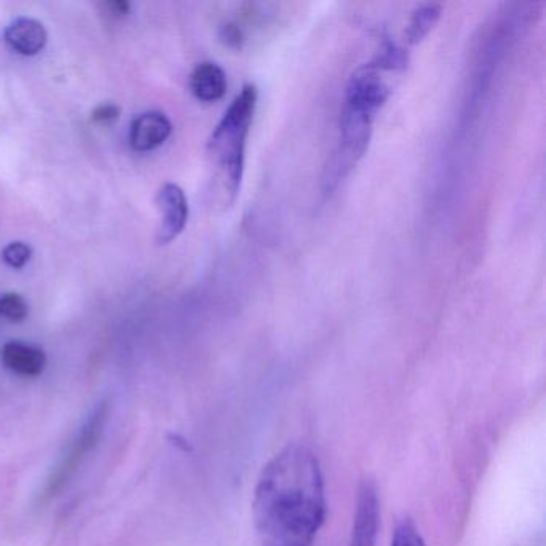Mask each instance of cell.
Wrapping results in <instances>:
<instances>
[{"instance_id":"obj_1","label":"cell","mask_w":546,"mask_h":546,"mask_svg":"<svg viewBox=\"0 0 546 546\" xmlns=\"http://www.w3.org/2000/svg\"><path fill=\"white\" fill-rule=\"evenodd\" d=\"M326 513L321 465L310 449L286 447L263 468L253 495L260 546H313Z\"/></svg>"},{"instance_id":"obj_2","label":"cell","mask_w":546,"mask_h":546,"mask_svg":"<svg viewBox=\"0 0 546 546\" xmlns=\"http://www.w3.org/2000/svg\"><path fill=\"white\" fill-rule=\"evenodd\" d=\"M255 85H245L210 138V157L226 201L233 202L244 175L245 143L257 108Z\"/></svg>"},{"instance_id":"obj_3","label":"cell","mask_w":546,"mask_h":546,"mask_svg":"<svg viewBox=\"0 0 546 546\" xmlns=\"http://www.w3.org/2000/svg\"><path fill=\"white\" fill-rule=\"evenodd\" d=\"M377 114L345 103L342 111V141H340V169H351L364 156L372 137V125Z\"/></svg>"},{"instance_id":"obj_4","label":"cell","mask_w":546,"mask_h":546,"mask_svg":"<svg viewBox=\"0 0 546 546\" xmlns=\"http://www.w3.org/2000/svg\"><path fill=\"white\" fill-rule=\"evenodd\" d=\"M390 95V85L383 81L380 69L375 68L374 65H367L362 66L351 76L346 87L345 103L377 114Z\"/></svg>"},{"instance_id":"obj_5","label":"cell","mask_w":546,"mask_h":546,"mask_svg":"<svg viewBox=\"0 0 546 546\" xmlns=\"http://www.w3.org/2000/svg\"><path fill=\"white\" fill-rule=\"evenodd\" d=\"M106 418H108V404L101 402L100 406L95 407L90 417L87 418L71 454L66 457L65 463L57 471V476L50 482V492H57L65 484V481H68L71 473L76 470L77 463L81 462V458L95 447L101 431L105 428Z\"/></svg>"},{"instance_id":"obj_6","label":"cell","mask_w":546,"mask_h":546,"mask_svg":"<svg viewBox=\"0 0 546 546\" xmlns=\"http://www.w3.org/2000/svg\"><path fill=\"white\" fill-rule=\"evenodd\" d=\"M157 204L162 213V225L157 234L159 244H169L188 223V201L180 186L167 183L157 194Z\"/></svg>"},{"instance_id":"obj_7","label":"cell","mask_w":546,"mask_h":546,"mask_svg":"<svg viewBox=\"0 0 546 546\" xmlns=\"http://www.w3.org/2000/svg\"><path fill=\"white\" fill-rule=\"evenodd\" d=\"M380 522V505L374 482H362L359 489L358 506L354 516L350 546H375Z\"/></svg>"},{"instance_id":"obj_8","label":"cell","mask_w":546,"mask_h":546,"mask_svg":"<svg viewBox=\"0 0 546 546\" xmlns=\"http://www.w3.org/2000/svg\"><path fill=\"white\" fill-rule=\"evenodd\" d=\"M172 133V122L162 113L141 114L133 121L130 129V143L137 151H151L161 146Z\"/></svg>"},{"instance_id":"obj_9","label":"cell","mask_w":546,"mask_h":546,"mask_svg":"<svg viewBox=\"0 0 546 546\" xmlns=\"http://www.w3.org/2000/svg\"><path fill=\"white\" fill-rule=\"evenodd\" d=\"M2 361L13 374L39 377L47 366V356L37 346L23 342H9L2 350Z\"/></svg>"},{"instance_id":"obj_10","label":"cell","mask_w":546,"mask_h":546,"mask_svg":"<svg viewBox=\"0 0 546 546\" xmlns=\"http://www.w3.org/2000/svg\"><path fill=\"white\" fill-rule=\"evenodd\" d=\"M5 41L21 55L34 57L44 50L47 44V31L42 23L33 18H18L5 29Z\"/></svg>"},{"instance_id":"obj_11","label":"cell","mask_w":546,"mask_h":546,"mask_svg":"<svg viewBox=\"0 0 546 546\" xmlns=\"http://www.w3.org/2000/svg\"><path fill=\"white\" fill-rule=\"evenodd\" d=\"M228 89L226 74L217 63H201L191 74V90L197 100L212 103L220 100Z\"/></svg>"},{"instance_id":"obj_12","label":"cell","mask_w":546,"mask_h":546,"mask_svg":"<svg viewBox=\"0 0 546 546\" xmlns=\"http://www.w3.org/2000/svg\"><path fill=\"white\" fill-rule=\"evenodd\" d=\"M442 7L438 4H423L415 9L406 31L407 42L415 45L422 42L441 18Z\"/></svg>"},{"instance_id":"obj_13","label":"cell","mask_w":546,"mask_h":546,"mask_svg":"<svg viewBox=\"0 0 546 546\" xmlns=\"http://www.w3.org/2000/svg\"><path fill=\"white\" fill-rule=\"evenodd\" d=\"M370 65H374L380 71H398V69H404L407 66L406 50L388 42L383 47L380 55L375 58L374 63H370Z\"/></svg>"},{"instance_id":"obj_14","label":"cell","mask_w":546,"mask_h":546,"mask_svg":"<svg viewBox=\"0 0 546 546\" xmlns=\"http://www.w3.org/2000/svg\"><path fill=\"white\" fill-rule=\"evenodd\" d=\"M28 303L18 294L0 295V316L12 322L25 321L28 316Z\"/></svg>"},{"instance_id":"obj_15","label":"cell","mask_w":546,"mask_h":546,"mask_svg":"<svg viewBox=\"0 0 546 546\" xmlns=\"http://www.w3.org/2000/svg\"><path fill=\"white\" fill-rule=\"evenodd\" d=\"M391 546H426V543L414 522L404 519L394 530Z\"/></svg>"},{"instance_id":"obj_16","label":"cell","mask_w":546,"mask_h":546,"mask_svg":"<svg viewBox=\"0 0 546 546\" xmlns=\"http://www.w3.org/2000/svg\"><path fill=\"white\" fill-rule=\"evenodd\" d=\"M33 250L25 242H12L5 247L2 258L13 269H21L31 260Z\"/></svg>"},{"instance_id":"obj_17","label":"cell","mask_w":546,"mask_h":546,"mask_svg":"<svg viewBox=\"0 0 546 546\" xmlns=\"http://www.w3.org/2000/svg\"><path fill=\"white\" fill-rule=\"evenodd\" d=\"M121 114V109L116 105H101L98 106L92 113V121L98 124H108V122L116 121Z\"/></svg>"},{"instance_id":"obj_18","label":"cell","mask_w":546,"mask_h":546,"mask_svg":"<svg viewBox=\"0 0 546 546\" xmlns=\"http://www.w3.org/2000/svg\"><path fill=\"white\" fill-rule=\"evenodd\" d=\"M223 39L231 47H239L242 42L241 29L237 28L236 25H226L223 28Z\"/></svg>"},{"instance_id":"obj_19","label":"cell","mask_w":546,"mask_h":546,"mask_svg":"<svg viewBox=\"0 0 546 546\" xmlns=\"http://www.w3.org/2000/svg\"><path fill=\"white\" fill-rule=\"evenodd\" d=\"M108 7L111 9V13L116 15V17H125V15H129L130 13L129 2H122V0H119V2H111V4H108Z\"/></svg>"},{"instance_id":"obj_20","label":"cell","mask_w":546,"mask_h":546,"mask_svg":"<svg viewBox=\"0 0 546 546\" xmlns=\"http://www.w3.org/2000/svg\"><path fill=\"white\" fill-rule=\"evenodd\" d=\"M167 439L172 442L173 446H177L178 449L185 450V452H189V450H191V447H189L186 439L181 438V436H178V434H169Z\"/></svg>"}]
</instances>
